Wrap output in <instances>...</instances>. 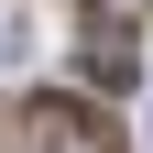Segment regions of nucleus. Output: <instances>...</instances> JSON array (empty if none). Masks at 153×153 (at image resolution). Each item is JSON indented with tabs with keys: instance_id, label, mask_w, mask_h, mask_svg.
I'll return each mask as SVG.
<instances>
[{
	"instance_id": "obj_1",
	"label": "nucleus",
	"mask_w": 153,
	"mask_h": 153,
	"mask_svg": "<svg viewBox=\"0 0 153 153\" xmlns=\"http://www.w3.org/2000/svg\"><path fill=\"white\" fill-rule=\"evenodd\" d=\"M33 131H44V153H120V131H109L88 99H44V109H33Z\"/></svg>"
},
{
	"instance_id": "obj_2",
	"label": "nucleus",
	"mask_w": 153,
	"mask_h": 153,
	"mask_svg": "<svg viewBox=\"0 0 153 153\" xmlns=\"http://www.w3.org/2000/svg\"><path fill=\"white\" fill-rule=\"evenodd\" d=\"M88 76H109V88L131 76V33H120V22H99V33H88Z\"/></svg>"
}]
</instances>
